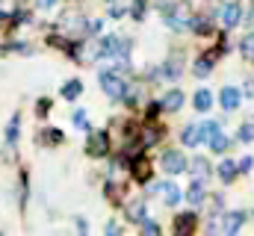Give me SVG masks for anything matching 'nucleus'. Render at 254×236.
<instances>
[{"label":"nucleus","mask_w":254,"mask_h":236,"mask_svg":"<svg viewBox=\"0 0 254 236\" xmlns=\"http://www.w3.org/2000/svg\"><path fill=\"white\" fill-rule=\"evenodd\" d=\"M98 83H101V89L107 92V98H113V101H125L127 80L119 74V68H107V71H101V74H98Z\"/></svg>","instance_id":"1"},{"label":"nucleus","mask_w":254,"mask_h":236,"mask_svg":"<svg viewBox=\"0 0 254 236\" xmlns=\"http://www.w3.org/2000/svg\"><path fill=\"white\" fill-rule=\"evenodd\" d=\"M187 163H190V160H187L181 151H175V148H172V151H163V157H160V169L172 177L184 175V172H187Z\"/></svg>","instance_id":"2"},{"label":"nucleus","mask_w":254,"mask_h":236,"mask_svg":"<svg viewBox=\"0 0 254 236\" xmlns=\"http://www.w3.org/2000/svg\"><path fill=\"white\" fill-rule=\"evenodd\" d=\"M243 225H246V213H243V210H231V213H225V216L219 219L222 236H237L243 231Z\"/></svg>","instance_id":"3"},{"label":"nucleus","mask_w":254,"mask_h":236,"mask_svg":"<svg viewBox=\"0 0 254 236\" xmlns=\"http://www.w3.org/2000/svg\"><path fill=\"white\" fill-rule=\"evenodd\" d=\"M151 192H157V195H163V201H166V207H178L181 204V198H184V192L172 183V180H163V183H154L151 186Z\"/></svg>","instance_id":"4"},{"label":"nucleus","mask_w":254,"mask_h":236,"mask_svg":"<svg viewBox=\"0 0 254 236\" xmlns=\"http://www.w3.org/2000/svg\"><path fill=\"white\" fill-rule=\"evenodd\" d=\"M107 151H110V136H107L104 130H98V133H89L86 154H89V157H107Z\"/></svg>","instance_id":"5"},{"label":"nucleus","mask_w":254,"mask_h":236,"mask_svg":"<svg viewBox=\"0 0 254 236\" xmlns=\"http://www.w3.org/2000/svg\"><path fill=\"white\" fill-rule=\"evenodd\" d=\"M240 104H243V92H240L237 86H225V89L219 92V107H222L225 113H234Z\"/></svg>","instance_id":"6"},{"label":"nucleus","mask_w":254,"mask_h":236,"mask_svg":"<svg viewBox=\"0 0 254 236\" xmlns=\"http://www.w3.org/2000/svg\"><path fill=\"white\" fill-rule=\"evenodd\" d=\"M175 236H192L195 234V228H198V216L195 213H181V216H175Z\"/></svg>","instance_id":"7"},{"label":"nucleus","mask_w":254,"mask_h":236,"mask_svg":"<svg viewBox=\"0 0 254 236\" xmlns=\"http://www.w3.org/2000/svg\"><path fill=\"white\" fill-rule=\"evenodd\" d=\"M240 21H243V6L234 3V0L225 3V6H222V24H225V30H234Z\"/></svg>","instance_id":"8"},{"label":"nucleus","mask_w":254,"mask_h":236,"mask_svg":"<svg viewBox=\"0 0 254 236\" xmlns=\"http://www.w3.org/2000/svg\"><path fill=\"white\" fill-rule=\"evenodd\" d=\"M181 74H184V62L181 59H166L163 65H160V80H181Z\"/></svg>","instance_id":"9"},{"label":"nucleus","mask_w":254,"mask_h":236,"mask_svg":"<svg viewBox=\"0 0 254 236\" xmlns=\"http://www.w3.org/2000/svg\"><path fill=\"white\" fill-rule=\"evenodd\" d=\"M125 213H127V219H130L133 225H142V222L148 219V207H145V201H142V198L130 201V204L125 207Z\"/></svg>","instance_id":"10"},{"label":"nucleus","mask_w":254,"mask_h":236,"mask_svg":"<svg viewBox=\"0 0 254 236\" xmlns=\"http://www.w3.org/2000/svg\"><path fill=\"white\" fill-rule=\"evenodd\" d=\"M187 201H190L192 207H201V204L207 201V186H204V180H192L190 189H187Z\"/></svg>","instance_id":"11"},{"label":"nucleus","mask_w":254,"mask_h":236,"mask_svg":"<svg viewBox=\"0 0 254 236\" xmlns=\"http://www.w3.org/2000/svg\"><path fill=\"white\" fill-rule=\"evenodd\" d=\"M160 107H163L166 113H178V110L184 107V92H181V89L166 92V95H163V101H160Z\"/></svg>","instance_id":"12"},{"label":"nucleus","mask_w":254,"mask_h":236,"mask_svg":"<svg viewBox=\"0 0 254 236\" xmlns=\"http://www.w3.org/2000/svg\"><path fill=\"white\" fill-rule=\"evenodd\" d=\"M187 172H190L195 180H204V177L210 175V163H207L204 157H192L190 163H187Z\"/></svg>","instance_id":"13"},{"label":"nucleus","mask_w":254,"mask_h":236,"mask_svg":"<svg viewBox=\"0 0 254 236\" xmlns=\"http://www.w3.org/2000/svg\"><path fill=\"white\" fill-rule=\"evenodd\" d=\"M86 27H89V21L80 18V15H68V18H65V33H68V36H83Z\"/></svg>","instance_id":"14"},{"label":"nucleus","mask_w":254,"mask_h":236,"mask_svg":"<svg viewBox=\"0 0 254 236\" xmlns=\"http://www.w3.org/2000/svg\"><path fill=\"white\" fill-rule=\"evenodd\" d=\"M181 142H184L187 148H198V145H201V127H198V124H187L184 133H181Z\"/></svg>","instance_id":"15"},{"label":"nucleus","mask_w":254,"mask_h":236,"mask_svg":"<svg viewBox=\"0 0 254 236\" xmlns=\"http://www.w3.org/2000/svg\"><path fill=\"white\" fill-rule=\"evenodd\" d=\"M216 175H219V180H222V183H234L240 172H237V163H234V160H222V166L216 169Z\"/></svg>","instance_id":"16"},{"label":"nucleus","mask_w":254,"mask_h":236,"mask_svg":"<svg viewBox=\"0 0 254 236\" xmlns=\"http://www.w3.org/2000/svg\"><path fill=\"white\" fill-rule=\"evenodd\" d=\"M192 107H195L198 113H207V110L213 107V92H207V89H198V92H195V98H192Z\"/></svg>","instance_id":"17"},{"label":"nucleus","mask_w":254,"mask_h":236,"mask_svg":"<svg viewBox=\"0 0 254 236\" xmlns=\"http://www.w3.org/2000/svg\"><path fill=\"white\" fill-rule=\"evenodd\" d=\"M210 71H213V57H201L192 62V74L198 77V80H204V77H210Z\"/></svg>","instance_id":"18"},{"label":"nucleus","mask_w":254,"mask_h":236,"mask_svg":"<svg viewBox=\"0 0 254 236\" xmlns=\"http://www.w3.org/2000/svg\"><path fill=\"white\" fill-rule=\"evenodd\" d=\"M80 92H83V83H80V80H68V83H63V98L65 101H77Z\"/></svg>","instance_id":"19"},{"label":"nucleus","mask_w":254,"mask_h":236,"mask_svg":"<svg viewBox=\"0 0 254 236\" xmlns=\"http://www.w3.org/2000/svg\"><path fill=\"white\" fill-rule=\"evenodd\" d=\"M198 127H201V142H210L216 133H222V121H204Z\"/></svg>","instance_id":"20"},{"label":"nucleus","mask_w":254,"mask_h":236,"mask_svg":"<svg viewBox=\"0 0 254 236\" xmlns=\"http://www.w3.org/2000/svg\"><path fill=\"white\" fill-rule=\"evenodd\" d=\"M207 145H210V151H213V154H225V151L231 148V139H228L225 133H216V136H213Z\"/></svg>","instance_id":"21"},{"label":"nucleus","mask_w":254,"mask_h":236,"mask_svg":"<svg viewBox=\"0 0 254 236\" xmlns=\"http://www.w3.org/2000/svg\"><path fill=\"white\" fill-rule=\"evenodd\" d=\"M240 54H243L246 59H252V62H254V30H249V33L240 39Z\"/></svg>","instance_id":"22"},{"label":"nucleus","mask_w":254,"mask_h":236,"mask_svg":"<svg viewBox=\"0 0 254 236\" xmlns=\"http://www.w3.org/2000/svg\"><path fill=\"white\" fill-rule=\"evenodd\" d=\"M154 3H157V9L163 12V18H166V15L181 12V3H178V0H154Z\"/></svg>","instance_id":"23"},{"label":"nucleus","mask_w":254,"mask_h":236,"mask_svg":"<svg viewBox=\"0 0 254 236\" xmlns=\"http://www.w3.org/2000/svg\"><path fill=\"white\" fill-rule=\"evenodd\" d=\"M237 139H240V142H254V121H243V124H240Z\"/></svg>","instance_id":"24"},{"label":"nucleus","mask_w":254,"mask_h":236,"mask_svg":"<svg viewBox=\"0 0 254 236\" xmlns=\"http://www.w3.org/2000/svg\"><path fill=\"white\" fill-rule=\"evenodd\" d=\"M133 177H136V180H148V177H151V169H148L145 160H136V163H133Z\"/></svg>","instance_id":"25"},{"label":"nucleus","mask_w":254,"mask_h":236,"mask_svg":"<svg viewBox=\"0 0 254 236\" xmlns=\"http://www.w3.org/2000/svg\"><path fill=\"white\" fill-rule=\"evenodd\" d=\"M163 231H160V225L154 222V219H145L142 222V236H160Z\"/></svg>","instance_id":"26"},{"label":"nucleus","mask_w":254,"mask_h":236,"mask_svg":"<svg viewBox=\"0 0 254 236\" xmlns=\"http://www.w3.org/2000/svg\"><path fill=\"white\" fill-rule=\"evenodd\" d=\"M145 12H148V3H145V0H133V9H130V15H133L136 21H142V18H145Z\"/></svg>","instance_id":"27"},{"label":"nucleus","mask_w":254,"mask_h":236,"mask_svg":"<svg viewBox=\"0 0 254 236\" xmlns=\"http://www.w3.org/2000/svg\"><path fill=\"white\" fill-rule=\"evenodd\" d=\"M18 121H21V118H18V116H12L9 127H6V142H9V145H12V142L18 139Z\"/></svg>","instance_id":"28"},{"label":"nucleus","mask_w":254,"mask_h":236,"mask_svg":"<svg viewBox=\"0 0 254 236\" xmlns=\"http://www.w3.org/2000/svg\"><path fill=\"white\" fill-rule=\"evenodd\" d=\"M252 169H254V157H243V160L237 163V172H240V175H249Z\"/></svg>","instance_id":"29"},{"label":"nucleus","mask_w":254,"mask_h":236,"mask_svg":"<svg viewBox=\"0 0 254 236\" xmlns=\"http://www.w3.org/2000/svg\"><path fill=\"white\" fill-rule=\"evenodd\" d=\"M71 121H74V127H80V130H89V124H86V110H77Z\"/></svg>","instance_id":"30"},{"label":"nucleus","mask_w":254,"mask_h":236,"mask_svg":"<svg viewBox=\"0 0 254 236\" xmlns=\"http://www.w3.org/2000/svg\"><path fill=\"white\" fill-rule=\"evenodd\" d=\"M36 113H39V116L51 113V98H39V107H36Z\"/></svg>","instance_id":"31"},{"label":"nucleus","mask_w":254,"mask_h":236,"mask_svg":"<svg viewBox=\"0 0 254 236\" xmlns=\"http://www.w3.org/2000/svg\"><path fill=\"white\" fill-rule=\"evenodd\" d=\"M36 6H39V9H57L60 0H36Z\"/></svg>","instance_id":"32"},{"label":"nucleus","mask_w":254,"mask_h":236,"mask_svg":"<svg viewBox=\"0 0 254 236\" xmlns=\"http://www.w3.org/2000/svg\"><path fill=\"white\" fill-rule=\"evenodd\" d=\"M107 236H122V228L116 222H107Z\"/></svg>","instance_id":"33"},{"label":"nucleus","mask_w":254,"mask_h":236,"mask_svg":"<svg viewBox=\"0 0 254 236\" xmlns=\"http://www.w3.org/2000/svg\"><path fill=\"white\" fill-rule=\"evenodd\" d=\"M110 15H113V18H122V15H125V9H122V6H116V3H113V6H110Z\"/></svg>","instance_id":"34"},{"label":"nucleus","mask_w":254,"mask_h":236,"mask_svg":"<svg viewBox=\"0 0 254 236\" xmlns=\"http://www.w3.org/2000/svg\"><path fill=\"white\" fill-rule=\"evenodd\" d=\"M77 231H80V234H86V231H89V225H86V219H77Z\"/></svg>","instance_id":"35"},{"label":"nucleus","mask_w":254,"mask_h":236,"mask_svg":"<svg viewBox=\"0 0 254 236\" xmlns=\"http://www.w3.org/2000/svg\"><path fill=\"white\" fill-rule=\"evenodd\" d=\"M246 21H249V24H252V27H254V9H252V15H249V18H246Z\"/></svg>","instance_id":"36"},{"label":"nucleus","mask_w":254,"mask_h":236,"mask_svg":"<svg viewBox=\"0 0 254 236\" xmlns=\"http://www.w3.org/2000/svg\"><path fill=\"white\" fill-rule=\"evenodd\" d=\"M0 236H6V234H0Z\"/></svg>","instance_id":"37"}]
</instances>
